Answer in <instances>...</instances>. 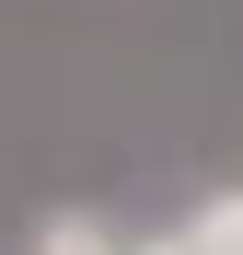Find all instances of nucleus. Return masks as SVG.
<instances>
[{
	"label": "nucleus",
	"instance_id": "f257e3e1",
	"mask_svg": "<svg viewBox=\"0 0 243 255\" xmlns=\"http://www.w3.org/2000/svg\"><path fill=\"white\" fill-rule=\"evenodd\" d=\"M139 255H243V186H220V197H197L174 232H151Z\"/></svg>",
	"mask_w": 243,
	"mask_h": 255
},
{
	"label": "nucleus",
	"instance_id": "f03ea898",
	"mask_svg": "<svg viewBox=\"0 0 243 255\" xmlns=\"http://www.w3.org/2000/svg\"><path fill=\"white\" fill-rule=\"evenodd\" d=\"M23 255H139L128 232L104 221V209H58V221H35V244Z\"/></svg>",
	"mask_w": 243,
	"mask_h": 255
}]
</instances>
